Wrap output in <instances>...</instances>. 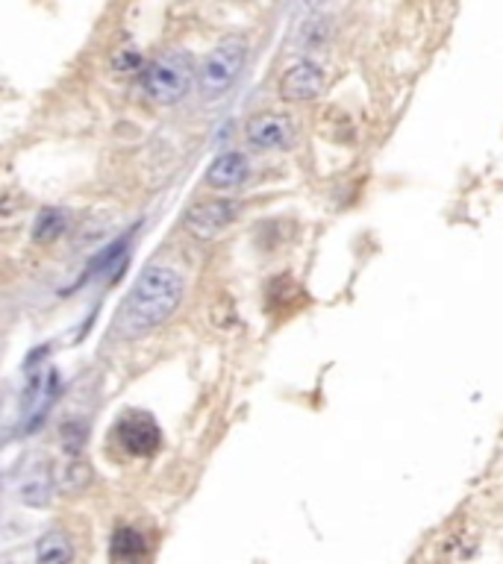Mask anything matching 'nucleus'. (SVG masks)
<instances>
[{
    "label": "nucleus",
    "mask_w": 503,
    "mask_h": 564,
    "mask_svg": "<svg viewBox=\"0 0 503 564\" xmlns=\"http://www.w3.org/2000/svg\"><path fill=\"white\" fill-rule=\"evenodd\" d=\"M183 294L186 280L180 271H174L171 265H147L130 288L127 300L121 303L116 321L118 335L133 341V338L159 330L180 309Z\"/></svg>",
    "instance_id": "1"
},
{
    "label": "nucleus",
    "mask_w": 503,
    "mask_h": 564,
    "mask_svg": "<svg viewBox=\"0 0 503 564\" xmlns=\"http://www.w3.org/2000/svg\"><path fill=\"white\" fill-rule=\"evenodd\" d=\"M247 62V39L245 35H224V39L212 47V54L204 59V65L197 71V89L206 100H218L227 94L238 74H242Z\"/></svg>",
    "instance_id": "2"
},
{
    "label": "nucleus",
    "mask_w": 503,
    "mask_h": 564,
    "mask_svg": "<svg viewBox=\"0 0 503 564\" xmlns=\"http://www.w3.org/2000/svg\"><path fill=\"white\" fill-rule=\"evenodd\" d=\"M195 62L183 50H168L145 68V92L159 106H174L192 92Z\"/></svg>",
    "instance_id": "3"
},
{
    "label": "nucleus",
    "mask_w": 503,
    "mask_h": 564,
    "mask_svg": "<svg viewBox=\"0 0 503 564\" xmlns=\"http://www.w3.org/2000/svg\"><path fill=\"white\" fill-rule=\"evenodd\" d=\"M238 212H242V206L236 200H206V203L188 209L186 230L195 238H200V242H212V238H218L238 218Z\"/></svg>",
    "instance_id": "4"
},
{
    "label": "nucleus",
    "mask_w": 503,
    "mask_h": 564,
    "mask_svg": "<svg viewBox=\"0 0 503 564\" xmlns=\"http://www.w3.org/2000/svg\"><path fill=\"white\" fill-rule=\"evenodd\" d=\"M56 476L50 473L47 459L33 453L24 459V465L18 468V497L21 503H27L30 509H45L54 500Z\"/></svg>",
    "instance_id": "5"
},
{
    "label": "nucleus",
    "mask_w": 503,
    "mask_h": 564,
    "mask_svg": "<svg viewBox=\"0 0 503 564\" xmlns=\"http://www.w3.org/2000/svg\"><path fill=\"white\" fill-rule=\"evenodd\" d=\"M247 142L257 150H288L297 142V130L295 124L286 115H277V112H262L247 121Z\"/></svg>",
    "instance_id": "6"
},
{
    "label": "nucleus",
    "mask_w": 503,
    "mask_h": 564,
    "mask_svg": "<svg viewBox=\"0 0 503 564\" xmlns=\"http://www.w3.org/2000/svg\"><path fill=\"white\" fill-rule=\"evenodd\" d=\"M324 71L309 59L295 62L292 68L283 74L280 80V94L288 104H304V100H316L318 94H324Z\"/></svg>",
    "instance_id": "7"
},
{
    "label": "nucleus",
    "mask_w": 503,
    "mask_h": 564,
    "mask_svg": "<svg viewBox=\"0 0 503 564\" xmlns=\"http://www.w3.org/2000/svg\"><path fill=\"white\" fill-rule=\"evenodd\" d=\"M118 441L130 456H154L162 447V432L150 418L130 415L118 426Z\"/></svg>",
    "instance_id": "8"
},
{
    "label": "nucleus",
    "mask_w": 503,
    "mask_h": 564,
    "mask_svg": "<svg viewBox=\"0 0 503 564\" xmlns=\"http://www.w3.org/2000/svg\"><path fill=\"white\" fill-rule=\"evenodd\" d=\"M247 173H250L247 156L238 153V150H227V153L212 159V165L206 171V183L212 188H221V192H230V188L245 185Z\"/></svg>",
    "instance_id": "9"
},
{
    "label": "nucleus",
    "mask_w": 503,
    "mask_h": 564,
    "mask_svg": "<svg viewBox=\"0 0 503 564\" xmlns=\"http://www.w3.org/2000/svg\"><path fill=\"white\" fill-rule=\"evenodd\" d=\"M71 227V212L65 209H42L39 218H35V227H33V238L42 244H50L56 242L68 233Z\"/></svg>",
    "instance_id": "10"
},
{
    "label": "nucleus",
    "mask_w": 503,
    "mask_h": 564,
    "mask_svg": "<svg viewBox=\"0 0 503 564\" xmlns=\"http://www.w3.org/2000/svg\"><path fill=\"white\" fill-rule=\"evenodd\" d=\"M35 559L45 561V564H65L74 559V544L65 532H47L39 538V544H35Z\"/></svg>",
    "instance_id": "11"
},
{
    "label": "nucleus",
    "mask_w": 503,
    "mask_h": 564,
    "mask_svg": "<svg viewBox=\"0 0 503 564\" xmlns=\"http://www.w3.org/2000/svg\"><path fill=\"white\" fill-rule=\"evenodd\" d=\"M89 485H92V468L77 456L68 459L56 473V488H62V491H68V494H83Z\"/></svg>",
    "instance_id": "12"
},
{
    "label": "nucleus",
    "mask_w": 503,
    "mask_h": 564,
    "mask_svg": "<svg viewBox=\"0 0 503 564\" xmlns=\"http://www.w3.org/2000/svg\"><path fill=\"white\" fill-rule=\"evenodd\" d=\"M145 553H147V544L136 529H127V526H124V529H118L116 535H112L109 556L116 561H136V559H142Z\"/></svg>",
    "instance_id": "13"
}]
</instances>
